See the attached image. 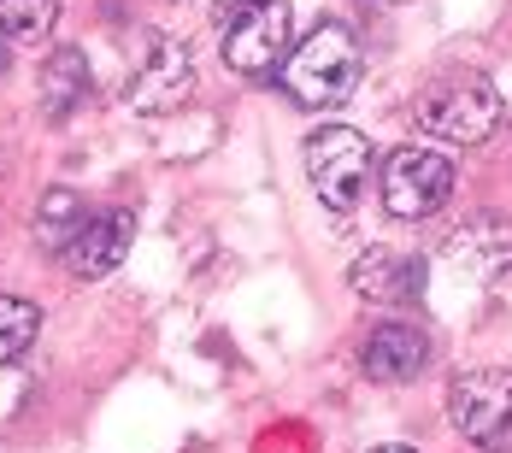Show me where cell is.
Instances as JSON below:
<instances>
[{"label":"cell","instance_id":"obj_1","mask_svg":"<svg viewBox=\"0 0 512 453\" xmlns=\"http://www.w3.org/2000/svg\"><path fill=\"white\" fill-rule=\"evenodd\" d=\"M359 71H365V59H359L354 30L336 24V18H324L307 42H295V53L283 59V89L295 95V106L324 112V106H342L354 95Z\"/></svg>","mask_w":512,"mask_h":453},{"label":"cell","instance_id":"obj_2","mask_svg":"<svg viewBox=\"0 0 512 453\" xmlns=\"http://www.w3.org/2000/svg\"><path fill=\"white\" fill-rule=\"evenodd\" d=\"M418 124H424L430 136L454 142V148H477V142H489L495 124H501V95H495L489 77L454 71V77H442V83H430V89L418 95Z\"/></svg>","mask_w":512,"mask_h":453},{"label":"cell","instance_id":"obj_3","mask_svg":"<svg viewBox=\"0 0 512 453\" xmlns=\"http://www.w3.org/2000/svg\"><path fill=\"white\" fill-rule=\"evenodd\" d=\"M371 142L348 130V124H324L307 136V177H312V195L330 206V218H348L371 183Z\"/></svg>","mask_w":512,"mask_h":453},{"label":"cell","instance_id":"obj_4","mask_svg":"<svg viewBox=\"0 0 512 453\" xmlns=\"http://www.w3.org/2000/svg\"><path fill=\"white\" fill-rule=\"evenodd\" d=\"M195 95V53L183 36L171 30H148L142 48H136V65H130V83H124V101L136 112H177V106Z\"/></svg>","mask_w":512,"mask_h":453},{"label":"cell","instance_id":"obj_5","mask_svg":"<svg viewBox=\"0 0 512 453\" xmlns=\"http://www.w3.org/2000/svg\"><path fill=\"white\" fill-rule=\"evenodd\" d=\"M454 195V153L430 148V142H407L383 159V206L389 218H430L436 206Z\"/></svg>","mask_w":512,"mask_h":453},{"label":"cell","instance_id":"obj_6","mask_svg":"<svg viewBox=\"0 0 512 453\" xmlns=\"http://www.w3.org/2000/svg\"><path fill=\"white\" fill-rule=\"evenodd\" d=\"M295 53V12L289 0H259L248 12L224 18V65L236 77H271Z\"/></svg>","mask_w":512,"mask_h":453},{"label":"cell","instance_id":"obj_7","mask_svg":"<svg viewBox=\"0 0 512 453\" xmlns=\"http://www.w3.org/2000/svg\"><path fill=\"white\" fill-rule=\"evenodd\" d=\"M448 418L471 448L512 453V371H460L448 389Z\"/></svg>","mask_w":512,"mask_h":453},{"label":"cell","instance_id":"obj_8","mask_svg":"<svg viewBox=\"0 0 512 453\" xmlns=\"http://www.w3.org/2000/svg\"><path fill=\"white\" fill-rule=\"evenodd\" d=\"M442 265H454L460 283H495L512 271V218L507 212H477L460 224L442 248Z\"/></svg>","mask_w":512,"mask_h":453},{"label":"cell","instance_id":"obj_9","mask_svg":"<svg viewBox=\"0 0 512 453\" xmlns=\"http://www.w3.org/2000/svg\"><path fill=\"white\" fill-rule=\"evenodd\" d=\"M130 236H136V218H130L124 206H106V212H89V218H83V230L65 242L59 259H65L71 277H106V271L124 265Z\"/></svg>","mask_w":512,"mask_h":453},{"label":"cell","instance_id":"obj_10","mask_svg":"<svg viewBox=\"0 0 512 453\" xmlns=\"http://www.w3.org/2000/svg\"><path fill=\"white\" fill-rule=\"evenodd\" d=\"M348 283H354L359 301H371V306H412L418 295H424V265L407 259V253L371 248V253H359L354 259Z\"/></svg>","mask_w":512,"mask_h":453},{"label":"cell","instance_id":"obj_11","mask_svg":"<svg viewBox=\"0 0 512 453\" xmlns=\"http://www.w3.org/2000/svg\"><path fill=\"white\" fill-rule=\"evenodd\" d=\"M359 365H365L371 383H412L430 365V342L412 324H377L365 336V348H359Z\"/></svg>","mask_w":512,"mask_h":453},{"label":"cell","instance_id":"obj_12","mask_svg":"<svg viewBox=\"0 0 512 453\" xmlns=\"http://www.w3.org/2000/svg\"><path fill=\"white\" fill-rule=\"evenodd\" d=\"M83 101H89V59H83V48L48 53V65H42V112L48 118H71Z\"/></svg>","mask_w":512,"mask_h":453},{"label":"cell","instance_id":"obj_13","mask_svg":"<svg viewBox=\"0 0 512 453\" xmlns=\"http://www.w3.org/2000/svg\"><path fill=\"white\" fill-rule=\"evenodd\" d=\"M83 218H89V206L77 201L71 189H48V195H42V206H36V236H42V248L65 253V242L83 230Z\"/></svg>","mask_w":512,"mask_h":453},{"label":"cell","instance_id":"obj_14","mask_svg":"<svg viewBox=\"0 0 512 453\" xmlns=\"http://www.w3.org/2000/svg\"><path fill=\"white\" fill-rule=\"evenodd\" d=\"M36 330H42V306L24 301V295H0V365L24 359Z\"/></svg>","mask_w":512,"mask_h":453},{"label":"cell","instance_id":"obj_15","mask_svg":"<svg viewBox=\"0 0 512 453\" xmlns=\"http://www.w3.org/2000/svg\"><path fill=\"white\" fill-rule=\"evenodd\" d=\"M65 0H0V36L6 42H42L59 24Z\"/></svg>","mask_w":512,"mask_h":453},{"label":"cell","instance_id":"obj_16","mask_svg":"<svg viewBox=\"0 0 512 453\" xmlns=\"http://www.w3.org/2000/svg\"><path fill=\"white\" fill-rule=\"evenodd\" d=\"M248 6H259V0H218V12H224V18H236V12H248Z\"/></svg>","mask_w":512,"mask_h":453},{"label":"cell","instance_id":"obj_17","mask_svg":"<svg viewBox=\"0 0 512 453\" xmlns=\"http://www.w3.org/2000/svg\"><path fill=\"white\" fill-rule=\"evenodd\" d=\"M377 453H412V448H401V442H395V448H377Z\"/></svg>","mask_w":512,"mask_h":453},{"label":"cell","instance_id":"obj_18","mask_svg":"<svg viewBox=\"0 0 512 453\" xmlns=\"http://www.w3.org/2000/svg\"><path fill=\"white\" fill-rule=\"evenodd\" d=\"M389 6H407V0H389Z\"/></svg>","mask_w":512,"mask_h":453}]
</instances>
